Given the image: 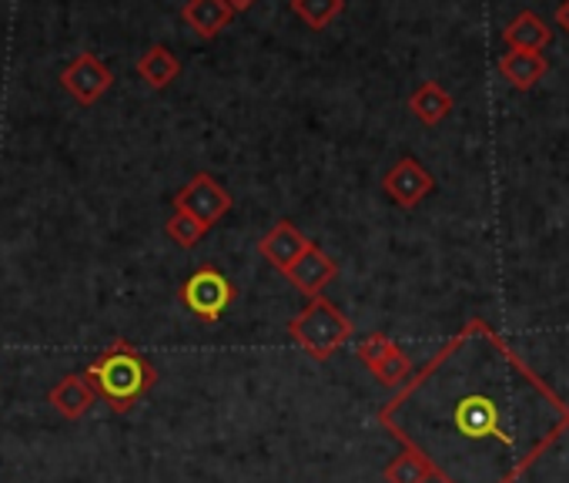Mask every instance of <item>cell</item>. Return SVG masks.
<instances>
[{"label":"cell","mask_w":569,"mask_h":483,"mask_svg":"<svg viewBox=\"0 0 569 483\" xmlns=\"http://www.w3.org/2000/svg\"><path fill=\"white\" fill-rule=\"evenodd\" d=\"M442 483H519L569 433V406L482 319H469L379 410Z\"/></svg>","instance_id":"cell-1"},{"label":"cell","mask_w":569,"mask_h":483,"mask_svg":"<svg viewBox=\"0 0 569 483\" xmlns=\"http://www.w3.org/2000/svg\"><path fill=\"white\" fill-rule=\"evenodd\" d=\"M84 376L98 390V400H104L114 413H131L158 383V369L148 363V356L124 339L111 343Z\"/></svg>","instance_id":"cell-2"},{"label":"cell","mask_w":569,"mask_h":483,"mask_svg":"<svg viewBox=\"0 0 569 483\" xmlns=\"http://www.w3.org/2000/svg\"><path fill=\"white\" fill-rule=\"evenodd\" d=\"M292 339L319 363L332 359L349 339H352V323L349 316L326 296H316L292 323H289Z\"/></svg>","instance_id":"cell-3"},{"label":"cell","mask_w":569,"mask_h":483,"mask_svg":"<svg viewBox=\"0 0 569 483\" xmlns=\"http://www.w3.org/2000/svg\"><path fill=\"white\" fill-rule=\"evenodd\" d=\"M234 286L224 273H218L214 266H201L194 269L184 286H181V303L191 316H198L201 323H218L228 306L234 303Z\"/></svg>","instance_id":"cell-4"},{"label":"cell","mask_w":569,"mask_h":483,"mask_svg":"<svg viewBox=\"0 0 569 483\" xmlns=\"http://www.w3.org/2000/svg\"><path fill=\"white\" fill-rule=\"evenodd\" d=\"M174 211H184V215L198 218L204 228H211L231 211V195L218 178L201 171L174 195Z\"/></svg>","instance_id":"cell-5"},{"label":"cell","mask_w":569,"mask_h":483,"mask_svg":"<svg viewBox=\"0 0 569 483\" xmlns=\"http://www.w3.org/2000/svg\"><path fill=\"white\" fill-rule=\"evenodd\" d=\"M309 249H312V241H309L292 221H278V225H274L271 231H264L261 241H258L261 259L271 263L281 276H289L292 266H296Z\"/></svg>","instance_id":"cell-6"},{"label":"cell","mask_w":569,"mask_h":483,"mask_svg":"<svg viewBox=\"0 0 569 483\" xmlns=\"http://www.w3.org/2000/svg\"><path fill=\"white\" fill-rule=\"evenodd\" d=\"M61 85L68 88V95H71L78 105H94V101L114 85V75H111L108 65L98 61L94 55H81V58H74V61L64 68Z\"/></svg>","instance_id":"cell-7"},{"label":"cell","mask_w":569,"mask_h":483,"mask_svg":"<svg viewBox=\"0 0 569 483\" xmlns=\"http://www.w3.org/2000/svg\"><path fill=\"white\" fill-rule=\"evenodd\" d=\"M382 188H386V195H389L399 208H416V205L436 188V178H432L416 158H399V161L386 171Z\"/></svg>","instance_id":"cell-8"},{"label":"cell","mask_w":569,"mask_h":483,"mask_svg":"<svg viewBox=\"0 0 569 483\" xmlns=\"http://www.w3.org/2000/svg\"><path fill=\"white\" fill-rule=\"evenodd\" d=\"M339 276V263L332 259V256H326L316 241H312V249L292 266V273L284 276L289 279L299 293H306L309 299H316V296H322V289L332 283Z\"/></svg>","instance_id":"cell-9"},{"label":"cell","mask_w":569,"mask_h":483,"mask_svg":"<svg viewBox=\"0 0 569 483\" xmlns=\"http://www.w3.org/2000/svg\"><path fill=\"white\" fill-rule=\"evenodd\" d=\"M51 406L64 416V420H81L94 403H98V390L88 383L84 373H71L64 379H58L48 393Z\"/></svg>","instance_id":"cell-10"},{"label":"cell","mask_w":569,"mask_h":483,"mask_svg":"<svg viewBox=\"0 0 569 483\" xmlns=\"http://www.w3.org/2000/svg\"><path fill=\"white\" fill-rule=\"evenodd\" d=\"M234 18V8L228 0H188L184 11H181V21L204 41L218 38Z\"/></svg>","instance_id":"cell-11"},{"label":"cell","mask_w":569,"mask_h":483,"mask_svg":"<svg viewBox=\"0 0 569 483\" xmlns=\"http://www.w3.org/2000/svg\"><path fill=\"white\" fill-rule=\"evenodd\" d=\"M499 75H502V81L509 88L529 91L549 75V61L542 55H536V51H506L499 58Z\"/></svg>","instance_id":"cell-12"},{"label":"cell","mask_w":569,"mask_h":483,"mask_svg":"<svg viewBox=\"0 0 569 483\" xmlns=\"http://www.w3.org/2000/svg\"><path fill=\"white\" fill-rule=\"evenodd\" d=\"M502 41L509 45V51H536V55H542V48L552 41V28H549L539 14L522 11V14H516V18L506 24Z\"/></svg>","instance_id":"cell-13"},{"label":"cell","mask_w":569,"mask_h":483,"mask_svg":"<svg viewBox=\"0 0 569 483\" xmlns=\"http://www.w3.org/2000/svg\"><path fill=\"white\" fill-rule=\"evenodd\" d=\"M138 75H141V81H144L148 88L161 91V88H168V85L181 75V61H178L164 45H154V48H148V51L138 58Z\"/></svg>","instance_id":"cell-14"},{"label":"cell","mask_w":569,"mask_h":483,"mask_svg":"<svg viewBox=\"0 0 569 483\" xmlns=\"http://www.w3.org/2000/svg\"><path fill=\"white\" fill-rule=\"evenodd\" d=\"M409 108H412V115L422 121V125H439V121H446L449 118V111H452V95L442 88V85H436V81H426V85H419L416 91H412V98H409Z\"/></svg>","instance_id":"cell-15"},{"label":"cell","mask_w":569,"mask_h":483,"mask_svg":"<svg viewBox=\"0 0 569 483\" xmlns=\"http://www.w3.org/2000/svg\"><path fill=\"white\" fill-rule=\"evenodd\" d=\"M432 476H436L432 463L412 446H402V453L392 463H386V470H382L386 483H429Z\"/></svg>","instance_id":"cell-16"},{"label":"cell","mask_w":569,"mask_h":483,"mask_svg":"<svg viewBox=\"0 0 569 483\" xmlns=\"http://www.w3.org/2000/svg\"><path fill=\"white\" fill-rule=\"evenodd\" d=\"M346 8V0H292L296 18L312 28V31H326Z\"/></svg>","instance_id":"cell-17"},{"label":"cell","mask_w":569,"mask_h":483,"mask_svg":"<svg viewBox=\"0 0 569 483\" xmlns=\"http://www.w3.org/2000/svg\"><path fill=\"white\" fill-rule=\"evenodd\" d=\"M372 376L382 383V386H389V390H399L402 383H409V376H412V363H409V356L402 353V346H396L376 369H372Z\"/></svg>","instance_id":"cell-18"},{"label":"cell","mask_w":569,"mask_h":483,"mask_svg":"<svg viewBox=\"0 0 569 483\" xmlns=\"http://www.w3.org/2000/svg\"><path fill=\"white\" fill-rule=\"evenodd\" d=\"M164 231H168V238L174 241V246H181V249H194L198 241L204 238V231H208V228H204L198 218H191V215H184V211H174V215L168 218Z\"/></svg>","instance_id":"cell-19"},{"label":"cell","mask_w":569,"mask_h":483,"mask_svg":"<svg viewBox=\"0 0 569 483\" xmlns=\"http://www.w3.org/2000/svg\"><path fill=\"white\" fill-rule=\"evenodd\" d=\"M396 346H399V343H392L386 333H369V336L356 346V356H359V359L369 366V373H372V369H376V366H379V363H382Z\"/></svg>","instance_id":"cell-20"},{"label":"cell","mask_w":569,"mask_h":483,"mask_svg":"<svg viewBox=\"0 0 569 483\" xmlns=\"http://www.w3.org/2000/svg\"><path fill=\"white\" fill-rule=\"evenodd\" d=\"M556 28H562L569 34V0H562V4L556 8Z\"/></svg>","instance_id":"cell-21"},{"label":"cell","mask_w":569,"mask_h":483,"mask_svg":"<svg viewBox=\"0 0 569 483\" xmlns=\"http://www.w3.org/2000/svg\"><path fill=\"white\" fill-rule=\"evenodd\" d=\"M228 4H231V8H234V14H238V11H248V8L254 4V0H228Z\"/></svg>","instance_id":"cell-22"}]
</instances>
